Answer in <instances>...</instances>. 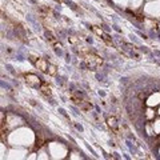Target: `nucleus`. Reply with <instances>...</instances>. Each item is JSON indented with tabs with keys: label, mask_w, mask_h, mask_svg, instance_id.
I'll list each match as a JSON object with an SVG mask.
<instances>
[{
	"label": "nucleus",
	"mask_w": 160,
	"mask_h": 160,
	"mask_svg": "<svg viewBox=\"0 0 160 160\" xmlns=\"http://www.w3.org/2000/svg\"><path fill=\"white\" fill-rule=\"evenodd\" d=\"M80 55L84 58V63L87 64V67L91 69H96L103 64V59L99 55H96L92 51H88V49H84V47L80 48Z\"/></svg>",
	"instance_id": "f257e3e1"
},
{
	"label": "nucleus",
	"mask_w": 160,
	"mask_h": 160,
	"mask_svg": "<svg viewBox=\"0 0 160 160\" xmlns=\"http://www.w3.org/2000/svg\"><path fill=\"white\" fill-rule=\"evenodd\" d=\"M71 99H72V102L75 103V104H78V106L80 107V109H83V111H89L91 109V104H89L88 102H87V99H86V96L84 95H82V93H71Z\"/></svg>",
	"instance_id": "f03ea898"
},
{
	"label": "nucleus",
	"mask_w": 160,
	"mask_h": 160,
	"mask_svg": "<svg viewBox=\"0 0 160 160\" xmlns=\"http://www.w3.org/2000/svg\"><path fill=\"white\" fill-rule=\"evenodd\" d=\"M31 62L35 64V67H36L38 69H40V71H43V72H47V71H48L49 63L47 62L46 59H42V58H38L36 60L31 59Z\"/></svg>",
	"instance_id": "7ed1b4c3"
},
{
	"label": "nucleus",
	"mask_w": 160,
	"mask_h": 160,
	"mask_svg": "<svg viewBox=\"0 0 160 160\" xmlns=\"http://www.w3.org/2000/svg\"><path fill=\"white\" fill-rule=\"evenodd\" d=\"M26 83L28 84V86H31V87H39L42 86V80H40L36 75H32V73H28L26 75Z\"/></svg>",
	"instance_id": "20e7f679"
},
{
	"label": "nucleus",
	"mask_w": 160,
	"mask_h": 160,
	"mask_svg": "<svg viewBox=\"0 0 160 160\" xmlns=\"http://www.w3.org/2000/svg\"><path fill=\"white\" fill-rule=\"evenodd\" d=\"M46 36H47V40H48V43H49V44H52V46H55V47H59V48L62 47V46H60V43H58V39L55 38L51 32H48V31H47V32H46Z\"/></svg>",
	"instance_id": "39448f33"
},
{
	"label": "nucleus",
	"mask_w": 160,
	"mask_h": 160,
	"mask_svg": "<svg viewBox=\"0 0 160 160\" xmlns=\"http://www.w3.org/2000/svg\"><path fill=\"white\" fill-rule=\"evenodd\" d=\"M40 91L46 95V96H51V95H52L51 88H49V86L47 83H42V86H40Z\"/></svg>",
	"instance_id": "423d86ee"
},
{
	"label": "nucleus",
	"mask_w": 160,
	"mask_h": 160,
	"mask_svg": "<svg viewBox=\"0 0 160 160\" xmlns=\"http://www.w3.org/2000/svg\"><path fill=\"white\" fill-rule=\"evenodd\" d=\"M107 123H108V126L111 127L115 132L118 131V122H116V119H115V118H108L107 119Z\"/></svg>",
	"instance_id": "0eeeda50"
},
{
	"label": "nucleus",
	"mask_w": 160,
	"mask_h": 160,
	"mask_svg": "<svg viewBox=\"0 0 160 160\" xmlns=\"http://www.w3.org/2000/svg\"><path fill=\"white\" fill-rule=\"evenodd\" d=\"M49 75H56V67L52 66V64H49V67H48V71H47Z\"/></svg>",
	"instance_id": "6e6552de"
}]
</instances>
